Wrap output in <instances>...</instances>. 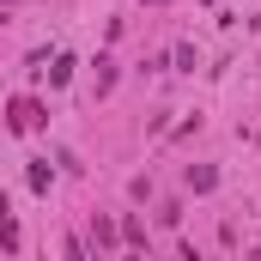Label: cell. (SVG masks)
Here are the masks:
<instances>
[{
  "instance_id": "cell-3",
  "label": "cell",
  "mask_w": 261,
  "mask_h": 261,
  "mask_svg": "<svg viewBox=\"0 0 261 261\" xmlns=\"http://www.w3.org/2000/svg\"><path fill=\"white\" fill-rule=\"evenodd\" d=\"M116 237H122V231H116V225H110V219H103V213H97V219H91V243H97V249H110V243H116Z\"/></svg>"
},
{
  "instance_id": "cell-5",
  "label": "cell",
  "mask_w": 261,
  "mask_h": 261,
  "mask_svg": "<svg viewBox=\"0 0 261 261\" xmlns=\"http://www.w3.org/2000/svg\"><path fill=\"white\" fill-rule=\"evenodd\" d=\"M122 243H128V249H146V225H140V219H122Z\"/></svg>"
},
{
  "instance_id": "cell-7",
  "label": "cell",
  "mask_w": 261,
  "mask_h": 261,
  "mask_svg": "<svg viewBox=\"0 0 261 261\" xmlns=\"http://www.w3.org/2000/svg\"><path fill=\"white\" fill-rule=\"evenodd\" d=\"M0 249H18V225H12V213L0 219Z\"/></svg>"
},
{
  "instance_id": "cell-1",
  "label": "cell",
  "mask_w": 261,
  "mask_h": 261,
  "mask_svg": "<svg viewBox=\"0 0 261 261\" xmlns=\"http://www.w3.org/2000/svg\"><path fill=\"white\" fill-rule=\"evenodd\" d=\"M43 122H49V110H43L37 97H12V103H6V128L12 134H37Z\"/></svg>"
},
{
  "instance_id": "cell-2",
  "label": "cell",
  "mask_w": 261,
  "mask_h": 261,
  "mask_svg": "<svg viewBox=\"0 0 261 261\" xmlns=\"http://www.w3.org/2000/svg\"><path fill=\"white\" fill-rule=\"evenodd\" d=\"M182 182H189L195 195H206V189L219 182V170H213V164H189V176H182Z\"/></svg>"
},
{
  "instance_id": "cell-8",
  "label": "cell",
  "mask_w": 261,
  "mask_h": 261,
  "mask_svg": "<svg viewBox=\"0 0 261 261\" xmlns=\"http://www.w3.org/2000/svg\"><path fill=\"white\" fill-rule=\"evenodd\" d=\"M6 213H12V206H6V189H0V219H6Z\"/></svg>"
},
{
  "instance_id": "cell-4",
  "label": "cell",
  "mask_w": 261,
  "mask_h": 261,
  "mask_svg": "<svg viewBox=\"0 0 261 261\" xmlns=\"http://www.w3.org/2000/svg\"><path fill=\"white\" fill-rule=\"evenodd\" d=\"M49 176H55L49 158H31V189H37V195H49Z\"/></svg>"
},
{
  "instance_id": "cell-6",
  "label": "cell",
  "mask_w": 261,
  "mask_h": 261,
  "mask_svg": "<svg viewBox=\"0 0 261 261\" xmlns=\"http://www.w3.org/2000/svg\"><path fill=\"white\" fill-rule=\"evenodd\" d=\"M67 79H73V61H67V55H55V67H49V85H67Z\"/></svg>"
}]
</instances>
